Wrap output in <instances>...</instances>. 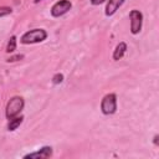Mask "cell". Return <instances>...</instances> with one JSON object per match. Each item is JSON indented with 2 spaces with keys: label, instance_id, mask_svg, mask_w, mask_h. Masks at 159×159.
Listing matches in <instances>:
<instances>
[{
  "label": "cell",
  "instance_id": "obj_5",
  "mask_svg": "<svg viewBox=\"0 0 159 159\" xmlns=\"http://www.w3.org/2000/svg\"><path fill=\"white\" fill-rule=\"evenodd\" d=\"M72 7V2L70 0H58L51 6V15L53 17H60L65 15L67 11H70Z\"/></svg>",
  "mask_w": 159,
  "mask_h": 159
},
{
  "label": "cell",
  "instance_id": "obj_15",
  "mask_svg": "<svg viewBox=\"0 0 159 159\" xmlns=\"http://www.w3.org/2000/svg\"><path fill=\"white\" fill-rule=\"evenodd\" d=\"M158 139H159V135H158V134H155V135H154V138H153V143H154L155 145H158V144H159Z\"/></svg>",
  "mask_w": 159,
  "mask_h": 159
},
{
  "label": "cell",
  "instance_id": "obj_16",
  "mask_svg": "<svg viewBox=\"0 0 159 159\" xmlns=\"http://www.w3.org/2000/svg\"><path fill=\"white\" fill-rule=\"evenodd\" d=\"M40 1H41V0H34V2H35V4H37V2H40Z\"/></svg>",
  "mask_w": 159,
  "mask_h": 159
},
{
  "label": "cell",
  "instance_id": "obj_12",
  "mask_svg": "<svg viewBox=\"0 0 159 159\" xmlns=\"http://www.w3.org/2000/svg\"><path fill=\"white\" fill-rule=\"evenodd\" d=\"M63 82V75L62 73H56L53 77H52V83L53 84H60Z\"/></svg>",
  "mask_w": 159,
  "mask_h": 159
},
{
  "label": "cell",
  "instance_id": "obj_10",
  "mask_svg": "<svg viewBox=\"0 0 159 159\" xmlns=\"http://www.w3.org/2000/svg\"><path fill=\"white\" fill-rule=\"evenodd\" d=\"M16 45H17V39H16V36L15 35H12L10 39H9V41H7V45H6V52L7 53H12V52H15V50H16Z\"/></svg>",
  "mask_w": 159,
  "mask_h": 159
},
{
  "label": "cell",
  "instance_id": "obj_6",
  "mask_svg": "<svg viewBox=\"0 0 159 159\" xmlns=\"http://www.w3.org/2000/svg\"><path fill=\"white\" fill-rule=\"evenodd\" d=\"M50 157H52V148L50 145H45L34 153H29L24 155L25 159H47Z\"/></svg>",
  "mask_w": 159,
  "mask_h": 159
},
{
  "label": "cell",
  "instance_id": "obj_7",
  "mask_svg": "<svg viewBox=\"0 0 159 159\" xmlns=\"http://www.w3.org/2000/svg\"><path fill=\"white\" fill-rule=\"evenodd\" d=\"M124 4V0H107V5L104 9L106 16H112L117 12V10Z\"/></svg>",
  "mask_w": 159,
  "mask_h": 159
},
{
  "label": "cell",
  "instance_id": "obj_11",
  "mask_svg": "<svg viewBox=\"0 0 159 159\" xmlns=\"http://www.w3.org/2000/svg\"><path fill=\"white\" fill-rule=\"evenodd\" d=\"M12 12V9L9 6H0V17L2 16H7Z\"/></svg>",
  "mask_w": 159,
  "mask_h": 159
},
{
  "label": "cell",
  "instance_id": "obj_3",
  "mask_svg": "<svg viewBox=\"0 0 159 159\" xmlns=\"http://www.w3.org/2000/svg\"><path fill=\"white\" fill-rule=\"evenodd\" d=\"M101 111L106 116H111L117 111V94L107 93L101 101Z\"/></svg>",
  "mask_w": 159,
  "mask_h": 159
},
{
  "label": "cell",
  "instance_id": "obj_4",
  "mask_svg": "<svg viewBox=\"0 0 159 159\" xmlns=\"http://www.w3.org/2000/svg\"><path fill=\"white\" fill-rule=\"evenodd\" d=\"M129 20H130V32L133 35L139 34L143 26V14L139 10L133 9L129 12Z\"/></svg>",
  "mask_w": 159,
  "mask_h": 159
},
{
  "label": "cell",
  "instance_id": "obj_1",
  "mask_svg": "<svg viewBox=\"0 0 159 159\" xmlns=\"http://www.w3.org/2000/svg\"><path fill=\"white\" fill-rule=\"evenodd\" d=\"M24 106H25V102H24V98L20 97V96H14L9 99V102L6 103V107H5V116L7 119H11L16 116L20 114V112L24 109Z\"/></svg>",
  "mask_w": 159,
  "mask_h": 159
},
{
  "label": "cell",
  "instance_id": "obj_9",
  "mask_svg": "<svg viewBox=\"0 0 159 159\" xmlns=\"http://www.w3.org/2000/svg\"><path fill=\"white\" fill-rule=\"evenodd\" d=\"M22 120H24V117L22 116H16V117L9 119L7 130H15V129H17V127H20V124L22 123Z\"/></svg>",
  "mask_w": 159,
  "mask_h": 159
},
{
  "label": "cell",
  "instance_id": "obj_2",
  "mask_svg": "<svg viewBox=\"0 0 159 159\" xmlns=\"http://www.w3.org/2000/svg\"><path fill=\"white\" fill-rule=\"evenodd\" d=\"M46 39H47V32L43 29H32L30 31H26L20 37V42L24 45H30V43L42 42Z\"/></svg>",
  "mask_w": 159,
  "mask_h": 159
},
{
  "label": "cell",
  "instance_id": "obj_14",
  "mask_svg": "<svg viewBox=\"0 0 159 159\" xmlns=\"http://www.w3.org/2000/svg\"><path fill=\"white\" fill-rule=\"evenodd\" d=\"M104 1H107V0H91V4H92V5H101V4H103Z\"/></svg>",
  "mask_w": 159,
  "mask_h": 159
},
{
  "label": "cell",
  "instance_id": "obj_13",
  "mask_svg": "<svg viewBox=\"0 0 159 159\" xmlns=\"http://www.w3.org/2000/svg\"><path fill=\"white\" fill-rule=\"evenodd\" d=\"M24 58V55L19 53V55H14V56H10L9 58H6V62H16L19 60H22Z\"/></svg>",
  "mask_w": 159,
  "mask_h": 159
},
{
  "label": "cell",
  "instance_id": "obj_8",
  "mask_svg": "<svg viewBox=\"0 0 159 159\" xmlns=\"http://www.w3.org/2000/svg\"><path fill=\"white\" fill-rule=\"evenodd\" d=\"M125 52H127V43L122 41V42H119V43L116 46L112 57H113L114 61H119V60L125 55Z\"/></svg>",
  "mask_w": 159,
  "mask_h": 159
}]
</instances>
